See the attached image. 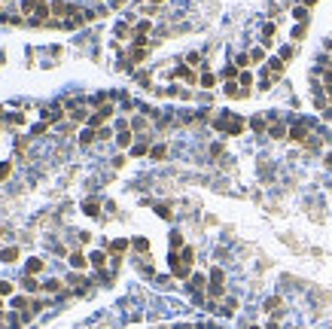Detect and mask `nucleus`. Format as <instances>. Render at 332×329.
I'll return each mask as SVG.
<instances>
[{"instance_id": "31", "label": "nucleus", "mask_w": 332, "mask_h": 329, "mask_svg": "<svg viewBox=\"0 0 332 329\" xmlns=\"http://www.w3.org/2000/svg\"><path fill=\"white\" fill-rule=\"evenodd\" d=\"M326 168H332V156H326Z\"/></svg>"}, {"instance_id": "20", "label": "nucleus", "mask_w": 332, "mask_h": 329, "mask_svg": "<svg viewBox=\"0 0 332 329\" xmlns=\"http://www.w3.org/2000/svg\"><path fill=\"white\" fill-rule=\"evenodd\" d=\"M125 247H128V244H125V241H113V244H110V250H113V253H122V250H125Z\"/></svg>"}, {"instance_id": "5", "label": "nucleus", "mask_w": 332, "mask_h": 329, "mask_svg": "<svg viewBox=\"0 0 332 329\" xmlns=\"http://www.w3.org/2000/svg\"><path fill=\"white\" fill-rule=\"evenodd\" d=\"M268 73H271V76H281V73H284V58H271V61H268Z\"/></svg>"}, {"instance_id": "22", "label": "nucleus", "mask_w": 332, "mask_h": 329, "mask_svg": "<svg viewBox=\"0 0 332 329\" xmlns=\"http://www.w3.org/2000/svg\"><path fill=\"white\" fill-rule=\"evenodd\" d=\"M262 58H265V52H262V49H253V52H250V61H262Z\"/></svg>"}, {"instance_id": "12", "label": "nucleus", "mask_w": 332, "mask_h": 329, "mask_svg": "<svg viewBox=\"0 0 332 329\" xmlns=\"http://www.w3.org/2000/svg\"><path fill=\"white\" fill-rule=\"evenodd\" d=\"M223 281H226L223 268H214V272H210V284H223Z\"/></svg>"}, {"instance_id": "24", "label": "nucleus", "mask_w": 332, "mask_h": 329, "mask_svg": "<svg viewBox=\"0 0 332 329\" xmlns=\"http://www.w3.org/2000/svg\"><path fill=\"white\" fill-rule=\"evenodd\" d=\"M149 156H153V159H165V146H153Z\"/></svg>"}, {"instance_id": "27", "label": "nucleus", "mask_w": 332, "mask_h": 329, "mask_svg": "<svg viewBox=\"0 0 332 329\" xmlns=\"http://www.w3.org/2000/svg\"><path fill=\"white\" fill-rule=\"evenodd\" d=\"M250 64V55H238V67H247Z\"/></svg>"}, {"instance_id": "1", "label": "nucleus", "mask_w": 332, "mask_h": 329, "mask_svg": "<svg viewBox=\"0 0 332 329\" xmlns=\"http://www.w3.org/2000/svg\"><path fill=\"white\" fill-rule=\"evenodd\" d=\"M21 9H24L27 15H37V18L49 15V9H46V3H43V0H24V3H21Z\"/></svg>"}, {"instance_id": "23", "label": "nucleus", "mask_w": 332, "mask_h": 329, "mask_svg": "<svg viewBox=\"0 0 332 329\" xmlns=\"http://www.w3.org/2000/svg\"><path fill=\"white\" fill-rule=\"evenodd\" d=\"M287 131H284V125H271V137H284Z\"/></svg>"}, {"instance_id": "9", "label": "nucleus", "mask_w": 332, "mask_h": 329, "mask_svg": "<svg viewBox=\"0 0 332 329\" xmlns=\"http://www.w3.org/2000/svg\"><path fill=\"white\" fill-rule=\"evenodd\" d=\"M204 284H207V281H204V275H192V290H195V293H201V290H204Z\"/></svg>"}, {"instance_id": "10", "label": "nucleus", "mask_w": 332, "mask_h": 329, "mask_svg": "<svg viewBox=\"0 0 332 329\" xmlns=\"http://www.w3.org/2000/svg\"><path fill=\"white\" fill-rule=\"evenodd\" d=\"M238 82H241V88H244V92H247V88H250V85H253V76H250V73H247V70H244V73H241V76H238Z\"/></svg>"}, {"instance_id": "33", "label": "nucleus", "mask_w": 332, "mask_h": 329, "mask_svg": "<svg viewBox=\"0 0 332 329\" xmlns=\"http://www.w3.org/2000/svg\"><path fill=\"white\" fill-rule=\"evenodd\" d=\"M268 329H281V326H278V323H268Z\"/></svg>"}, {"instance_id": "35", "label": "nucleus", "mask_w": 332, "mask_h": 329, "mask_svg": "<svg viewBox=\"0 0 332 329\" xmlns=\"http://www.w3.org/2000/svg\"><path fill=\"white\" fill-rule=\"evenodd\" d=\"M153 3H165V0H153Z\"/></svg>"}, {"instance_id": "14", "label": "nucleus", "mask_w": 332, "mask_h": 329, "mask_svg": "<svg viewBox=\"0 0 332 329\" xmlns=\"http://www.w3.org/2000/svg\"><path fill=\"white\" fill-rule=\"evenodd\" d=\"M177 247H183V235H180V232L171 235V250H177Z\"/></svg>"}, {"instance_id": "16", "label": "nucleus", "mask_w": 332, "mask_h": 329, "mask_svg": "<svg viewBox=\"0 0 332 329\" xmlns=\"http://www.w3.org/2000/svg\"><path fill=\"white\" fill-rule=\"evenodd\" d=\"M214 82H217V79H214V73H201V85H204V88H210Z\"/></svg>"}, {"instance_id": "13", "label": "nucleus", "mask_w": 332, "mask_h": 329, "mask_svg": "<svg viewBox=\"0 0 332 329\" xmlns=\"http://www.w3.org/2000/svg\"><path fill=\"white\" fill-rule=\"evenodd\" d=\"M235 311H238V302H235V299H226V308H223V314H229V317H232Z\"/></svg>"}, {"instance_id": "4", "label": "nucleus", "mask_w": 332, "mask_h": 329, "mask_svg": "<svg viewBox=\"0 0 332 329\" xmlns=\"http://www.w3.org/2000/svg\"><path fill=\"white\" fill-rule=\"evenodd\" d=\"M265 311H268V314H275V317H281V314H284V302L275 296V299H268V302H265Z\"/></svg>"}, {"instance_id": "34", "label": "nucleus", "mask_w": 332, "mask_h": 329, "mask_svg": "<svg viewBox=\"0 0 332 329\" xmlns=\"http://www.w3.org/2000/svg\"><path fill=\"white\" fill-rule=\"evenodd\" d=\"M326 95H329V98H332V85H329V88H326Z\"/></svg>"}, {"instance_id": "25", "label": "nucleus", "mask_w": 332, "mask_h": 329, "mask_svg": "<svg viewBox=\"0 0 332 329\" xmlns=\"http://www.w3.org/2000/svg\"><path fill=\"white\" fill-rule=\"evenodd\" d=\"M24 290H31V293L37 290V281H34V278H27V275H24Z\"/></svg>"}, {"instance_id": "17", "label": "nucleus", "mask_w": 332, "mask_h": 329, "mask_svg": "<svg viewBox=\"0 0 332 329\" xmlns=\"http://www.w3.org/2000/svg\"><path fill=\"white\" fill-rule=\"evenodd\" d=\"M223 76H226V79H235V76H238V67H232V64H229V67L223 70Z\"/></svg>"}, {"instance_id": "8", "label": "nucleus", "mask_w": 332, "mask_h": 329, "mask_svg": "<svg viewBox=\"0 0 332 329\" xmlns=\"http://www.w3.org/2000/svg\"><path fill=\"white\" fill-rule=\"evenodd\" d=\"M70 265H73V268H85L88 262H85V256H82V253H70Z\"/></svg>"}, {"instance_id": "19", "label": "nucleus", "mask_w": 332, "mask_h": 329, "mask_svg": "<svg viewBox=\"0 0 332 329\" xmlns=\"http://www.w3.org/2000/svg\"><path fill=\"white\" fill-rule=\"evenodd\" d=\"M134 247H137L140 253H146V250H149V244H146V238H137V241H134Z\"/></svg>"}, {"instance_id": "32", "label": "nucleus", "mask_w": 332, "mask_h": 329, "mask_svg": "<svg viewBox=\"0 0 332 329\" xmlns=\"http://www.w3.org/2000/svg\"><path fill=\"white\" fill-rule=\"evenodd\" d=\"M314 3H317V0H305V6H314Z\"/></svg>"}, {"instance_id": "15", "label": "nucleus", "mask_w": 332, "mask_h": 329, "mask_svg": "<svg viewBox=\"0 0 332 329\" xmlns=\"http://www.w3.org/2000/svg\"><path fill=\"white\" fill-rule=\"evenodd\" d=\"M15 256H18V250H15V247L3 250V262H15Z\"/></svg>"}, {"instance_id": "26", "label": "nucleus", "mask_w": 332, "mask_h": 329, "mask_svg": "<svg viewBox=\"0 0 332 329\" xmlns=\"http://www.w3.org/2000/svg\"><path fill=\"white\" fill-rule=\"evenodd\" d=\"M9 293H12V284L3 281V284H0V296H9Z\"/></svg>"}, {"instance_id": "28", "label": "nucleus", "mask_w": 332, "mask_h": 329, "mask_svg": "<svg viewBox=\"0 0 332 329\" xmlns=\"http://www.w3.org/2000/svg\"><path fill=\"white\" fill-rule=\"evenodd\" d=\"M98 137H101V140H107V137H113V131H110V128H101V131H98Z\"/></svg>"}, {"instance_id": "11", "label": "nucleus", "mask_w": 332, "mask_h": 329, "mask_svg": "<svg viewBox=\"0 0 332 329\" xmlns=\"http://www.w3.org/2000/svg\"><path fill=\"white\" fill-rule=\"evenodd\" d=\"M293 18H296V21H308V9H305V6L293 9Z\"/></svg>"}, {"instance_id": "2", "label": "nucleus", "mask_w": 332, "mask_h": 329, "mask_svg": "<svg viewBox=\"0 0 332 329\" xmlns=\"http://www.w3.org/2000/svg\"><path fill=\"white\" fill-rule=\"evenodd\" d=\"M110 116H113V107H101V110H98V113L88 119V125H92V128H98V125H104Z\"/></svg>"}, {"instance_id": "6", "label": "nucleus", "mask_w": 332, "mask_h": 329, "mask_svg": "<svg viewBox=\"0 0 332 329\" xmlns=\"http://www.w3.org/2000/svg\"><path fill=\"white\" fill-rule=\"evenodd\" d=\"M131 137H134V134H131V128H125V131H119V134H116V143L125 149V146H131Z\"/></svg>"}, {"instance_id": "21", "label": "nucleus", "mask_w": 332, "mask_h": 329, "mask_svg": "<svg viewBox=\"0 0 332 329\" xmlns=\"http://www.w3.org/2000/svg\"><path fill=\"white\" fill-rule=\"evenodd\" d=\"M40 268H43V262H40V259H31V262H27V272H31V275H34V272H40Z\"/></svg>"}, {"instance_id": "30", "label": "nucleus", "mask_w": 332, "mask_h": 329, "mask_svg": "<svg viewBox=\"0 0 332 329\" xmlns=\"http://www.w3.org/2000/svg\"><path fill=\"white\" fill-rule=\"evenodd\" d=\"M46 290H52V293H55V290H61V281H49V284H46Z\"/></svg>"}, {"instance_id": "3", "label": "nucleus", "mask_w": 332, "mask_h": 329, "mask_svg": "<svg viewBox=\"0 0 332 329\" xmlns=\"http://www.w3.org/2000/svg\"><path fill=\"white\" fill-rule=\"evenodd\" d=\"M290 140H296V143H305V140H308V125H305V122L293 125V131H290Z\"/></svg>"}, {"instance_id": "7", "label": "nucleus", "mask_w": 332, "mask_h": 329, "mask_svg": "<svg viewBox=\"0 0 332 329\" xmlns=\"http://www.w3.org/2000/svg\"><path fill=\"white\" fill-rule=\"evenodd\" d=\"M92 265H95V268H107V253H101V250L92 253Z\"/></svg>"}, {"instance_id": "29", "label": "nucleus", "mask_w": 332, "mask_h": 329, "mask_svg": "<svg viewBox=\"0 0 332 329\" xmlns=\"http://www.w3.org/2000/svg\"><path fill=\"white\" fill-rule=\"evenodd\" d=\"M131 153H134V156H143V153H146V143H137V146H134Z\"/></svg>"}, {"instance_id": "18", "label": "nucleus", "mask_w": 332, "mask_h": 329, "mask_svg": "<svg viewBox=\"0 0 332 329\" xmlns=\"http://www.w3.org/2000/svg\"><path fill=\"white\" fill-rule=\"evenodd\" d=\"M95 137H98V134H92V131H82V137H79V140H82V146H88Z\"/></svg>"}]
</instances>
